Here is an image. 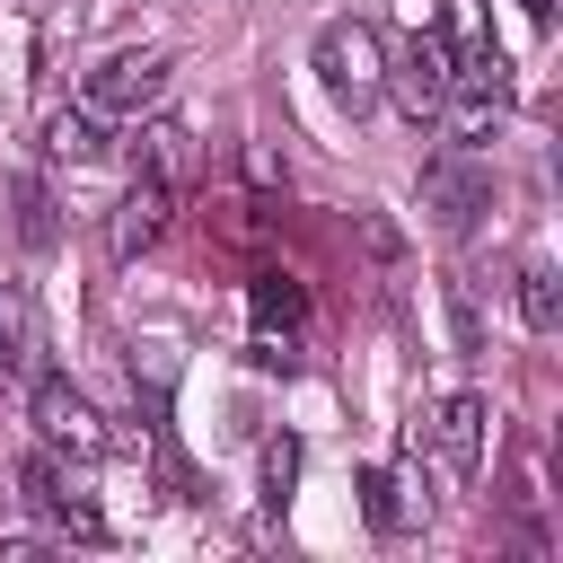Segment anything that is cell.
Wrapping results in <instances>:
<instances>
[{"mask_svg": "<svg viewBox=\"0 0 563 563\" xmlns=\"http://www.w3.org/2000/svg\"><path fill=\"white\" fill-rule=\"evenodd\" d=\"M440 44H449V53H466V44H493V18H484V0H440Z\"/></svg>", "mask_w": 563, "mask_h": 563, "instance_id": "obj_16", "label": "cell"}, {"mask_svg": "<svg viewBox=\"0 0 563 563\" xmlns=\"http://www.w3.org/2000/svg\"><path fill=\"white\" fill-rule=\"evenodd\" d=\"M167 202H176V194H167L158 176H132V185H123V202L106 211V246H114L123 264H132V255H150V246H158V229H167Z\"/></svg>", "mask_w": 563, "mask_h": 563, "instance_id": "obj_7", "label": "cell"}, {"mask_svg": "<svg viewBox=\"0 0 563 563\" xmlns=\"http://www.w3.org/2000/svg\"><path fill=\"white\" fill-rule=\"evenodd\" d=\"M290 484H299V440H290V431H273V440H264V510H282V501H290Z\"/></svg>", "mask_w": 563, "mask_h": 563, "instance_id": "obj_14", "label": "cell"}, {"mask_svg": "<svg viewBox=\"0 0 563 563\" xmlns=\"http://www.w3.org/2000/svg\"><path fill=\"white\" fill-rule=\"evenodd\" d=\"M361 510H369L378 537H405L413 528V493L396 484V466H361Z\"/></svg>", "mask_w": 563, "mask_h": 563, "instance_id": "obj_10", "label": "cell"}, {"mask_svg": "<svg viewBox=\"0 0 563 563\" xmlns=\"http://www.w3.org/2000/svg\"><path fill=\"white\" fill-rule=\"evenodd\" d=\"M18 238H26V246H53V202H44V185H18Z\"/></svg>", "mask_w": 563, "mask_h": 563, "instance_id": "obj_17", "label": "cell"}, {"mask_svg": "<svg viewBox=\"0 0 563 563\" xmlns=\"http://www.w3.org/2000/svg\"><path fill=\"white\" fill-rule=\"evenodd\" d=\"M449 325H457V352H475V343H484V325H475V299H466V290H449Z\"/></svg>", "mask_w": 563, "mask_h": 563, "instance_id": "obj_19", "label": "cell"}, {"mask_svg": "<svg viewBox=\"0 0 563 563\" xmlns=\"http://www.w3.org/2000/svg\"><path fill=\"white\" fill-rule=\"evenodd\" d=\"M167 44H132V53H106L97 70H88V88H79V106H97V114H150L158 97H167Z\"/></svg>", "mask_w": 563, "mask_h": 563, "instance_id": "obj_3", "label": "cell"}, {"mask_svg": "<svg viewBox=\"0 0 563 563\" xmlns=\"http://www.w3.org/2000/svg\"><path fill=\"white\" fill-rule=\"evenodd\" d=\"M317 79H325V97L334 106H378V79H387V44H378V26L369 18H325L317 26Z\"/></svg>", "mask_w": 563, "mask_h": 563, "instance_id": "obj_1", "label": "cell"}, {"mask_svg": "<svg viewBox=\"0 0 563 563\" xmlns=\"http://www.w3.org/2000/svg\"><path fill=\"white\" fill-rule=\"evenodd\" d=\"M422 431H431V449H440L449 475H475L484 466V440H493V405L484 396H440Z\"/></svg>", "mask_w": 563, "mask_h": 563, "instance_id": "obj_6", "label": "cell"}, {"mask_svg": "<svg viewBox=\"0 0 563 563\" xmlns=\"http://www.w3.org/2000/svg\"><path fill=\"white\" fill-rule=\"evenodd\" d=\"M378 88H396V106L413 114V123H431L440 114V97H449V44L440 35H413L396 62H387V79Z\"/></svg>", "mask_w": 563, "mask_h": 563, "instance_id": "obj_5", "label": "cell"}, {"mask_svg": "<svg viewBox=\"0 0 563 563\" xmlns=\"http://www.w3.org/2000/svg\"><path fill=\"white\" fill-rule=\"evenodd\" d=\"M519 317H528L537 334H554V325H563V282H554V264H537V255L519 264Z\"/></svg>", "mask_w": 563, "mask_h": 563, "instance_id": "obj_12", "label": "cell"}, {"mask_svg": "<svg viewBox=\"0 0 563 563\" xmlns=\"http://www.w3.org/2000/svg\"><path fill=\"white\" fill-rule=\"evenodd\" d=\"M528 18H537V26H545V18H554V0H528Z\"/></svg>", "mask_w": 563, "mask_h": 563, "instance_id": "obj_20", "label": "cell"}, {"mask_svg": "<svg viewBox=\"0 0 563 563\" xmlns=\"http://www.w3.org/2000/svg\"><path fill=\"white\" fill-rule=\"evenodd\" d=\"M246 317H255L264 334H299V325H308V290H299L290 273H255V282H246Z\"/></svg>", "mask_w": 563, "mask_h": 563, "instance_id": "obj_9", "label": "cell"}, {"mask_svg": "<svg viewBox=\"0 0 563 563\" xmlns=\"http://www.w3.org/2000/svg\"><path fill=\"white\" fill-rule=\"evenodd\" d=\"M422 202L440 211V229H475L484 211H493V167H484V150H431L422 158Z\"/></svg>", "mask_w": 563, "mask_h": 563, "instance_id": "obj_4", "label": "cell"}, {"mask_svg": "<svg viewBox=\"0 0 563 563\" xmlns=\"http://www.w3.org/2000/svg\"><path fill=\"white\" fill-rule=\"evenodd\" d=\"M246 361H255V369H290V334H264V325H255V334H246Z\"/></svg>", "mask_w": 563, "mask_h": 563, "instance_id": "obj_18", "label": "cell"}, {"mask_svg": "<svg viewBox=\"0 0 563 563\" xmlns=\"http://www.w3.org/2000/svg\"><path fill=\"white\" fill-rule=\"evenodd\" d=\"M35 510H44L53 528H70V537H88V545L106 537V519H97V501H88V493H62V484H53V493H44Z\"/></svg>", "mask_w": 563, "mask_h": 563, "instance_id": "obj_15", "label": "cell"}, {"mask_svg": "<svg viewBox=\"0 0 563 563\" xmlns=\"http://www.w3.org/2000/svg\"><path fill=\"white\" fill-rule=\"evenodd\" d=\"M26 413H35V431H44V449L53 457H79V466H97L106 449H114V431L97 422V405L62 378V369H44L35 387H26Z\"/></svg>", "mask_w": 563, "mask_h": 563, "instance_id": "obj_2", "label": "cell"}, {"mask_svg": "<svg viewBox=\"0 0 563 563\" xmlns=\"http://www.w3.org/2000/svg\"><path fill=\"white\" fill-rule=\"evenodd\" d=\"M26 352H35V317H26V299L0 282V387L26 369Z\"/></svg>", "mask_w": 563, "mask_h": 563, "instance_id": "obj_13", "label": "cell"}, {"mask_svg": "<svg viewBox=\"0 0 563 563\" xmlns=\"http://www.w3.org/2000/svg\"><path fill=\"white\" fill-rule=\"evenodd\" d=\"M185 167H194V132H185L176 114H167V123H150V132H141V176H158V185L176 194V176H185Z\"/></svg>", "mask_w": 563, "mask_h": 563, "instance_id": "obj_11", "label": "cell"}, {"mask_svg": "<svg viewBox=\"0 0 563 563\" xmlns=\"http://www.w3.org/2000/svg\"><path fill=\"white\" fill-rule=\"evenodd\" d=\"M44 158H62V167L106 158V114H97V106H53V114H44Z\"/></svg>", "mask_w": 563, "mask_h": 563, "instance_id": "obj_8", "label": "cell"}]
</instances>
